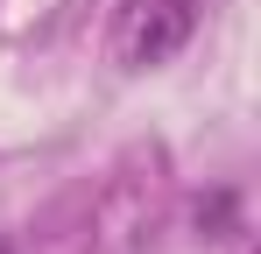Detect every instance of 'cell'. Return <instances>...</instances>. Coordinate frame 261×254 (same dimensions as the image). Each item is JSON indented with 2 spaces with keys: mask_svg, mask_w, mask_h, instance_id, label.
<instances>
[{
  "mask_svg": "<svg viewBox=\"0 0 261 254\" xmlns=\"http://www.w3.org/2000/svg\"><path fill=\"white\" fill-rule=\"evenodd\" d=\"M191 36H198V0H120L113 14V57L127 71L170 64Z\"/></svg>",
  "mask_w": 261,
  "mask_h": 254,
  "instance_id": "cell-1",
  "label": "cell"
}]
</instances>
